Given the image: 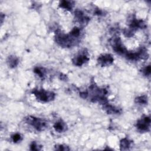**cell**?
Instances as JSON below:
<instances>
[{"mask_svg": "<svg viewBox=\"0 0 151 151\" xmlns=\"http://www.w3.org/2000/svg\"><path fill=\"white\" fill-rule=\"evenodd\" d=\"M32 93L35 95L37 100L43 102L51 101L54 99L55 96V93L53 92L49 91H47L43 89H34L32 91Z\"/></svg>", "mask_w": 151, "mask_h": 151, "instance_id": "cell-1", "label": "cell"}, {"mask_svg": "<svg viewBox=\"0 0 151 151\" xmlns=\"http://www.w3.org/2000/svg\"><path fill=\"white\" fill-rule=\"evenodd\" d=\"M25 121L27 123L30 124L38 131L44 130L47 126L46 123L42 119L32 116H29L25 117Z\"/></svg>", "mask_w": 151, "mask_h": 151, "instance_id": "cell-2", "label": "cell"}, {"mask_svg": "<svg viewBox=\"0 0 151 151\" xmlns=\"http://www.w3.org/2000/svg\"><path fill=\"white\" fill-rule=\"evenodd\" d=\"M150 119L149 116H143L140 119L138 120L136 126L140 132H147L150 130Z\"/></svg>", "mask_w": 151, "mask_h": 151, "instance_id": "cell-3", "label": "cell"}, {"mask_svg": "<svg viewBox=\"0 0 151 151\" xmlns=\"http://www.w3.org/2000/svg\"><path fill=\"white\" fill-rule=\"evenodd\" d=\"M113 50L119 54H124L127 52L126 48L123 46L119 37H114L111 41Z\"/></svg>", "mask_w": 151, "mask_h": 151, "instance_id": "cell-4", "label": "cell"}, {"mask_svg": "<svg viewBox=\"0 0 151 151\" xmlns=\"http://www.w3.org/2000/svg\"><path fill=\"white\" fill-rule=\"evenodd\" d=\"M89 60V58L88 57L86 52H85V51H83V52H81L77 55L75 56L73 60V63L77 66H81L86 62H87Z\"/></svg>", "mask_w": 151, "mask_h": 151, "instance_id": "cell-5", "label": "cell"}, {"mask_svg": "<svg viewBox=\"0 0 151 151\" xmlns=\"http://www.w3.org/2000/svg\"><path fill=\"white\" fill-rule=\"evenodd\" d=\"M114 61V58L111 54H105L100 55L97 59V61L100 65L102 67L106 66L112 64Z\"/></svg>", "mask_w": 151, "mask_h": 151, "instance_id": "cell-6", "label": "cell"}, {"mask_svg": "<svg viewBox=\"0 0 151 151\" xmlns=\"http://www.w3.org/2000/svg\"><path fill=\"white\" fill-rule=\"evenodd\" d=\"M75 17L80 23L84 24L87 23L90 20L89 18H88L87 17H86L84 15L83 12L80 10H76L75 11Z\"/></svg>", "mask_w": 151, "mask_h": 151, "instance_id": "cell-7", "label": "cell"}, {"mask_svg": "<svg viewBox=\"0 0 151 151\" xmlns=\"http://www.w3.org/2000/svg\"><path fill=\"white\" fill-rule=\"evenodd\" d=\"M54 128L55 130L58 133H62L66 130L67 125L62 120H60L56 122L54 125Z\"/></svg>", "mask_w": 151, "mask_h": 151, "instance_id": "cell-8", "label": "cell"}, {"mask_svg": "<svg viewBox=\"0 0 151 151\" xmlns=\"http://www.w3.org/2000/svg\"><path fill=\"white\" fill-rule=\"evenodd\" d=\"M19 63L18 58L14 55H10L7 58V64L11 68L15 67Z\"/></svg>", "mask_w": 151, "mask_h": 151, "instance_id": "cell-9", "label": "cell"}, {"mask_svg": "<svg viewBox=\"0 0 151 151\" xmlns=\"http://www.w3.org/2000/svg\"><path fill=\"white\" fill-rule=\"evenodd\" d=\"M104 109L106 110V111L109 113V114H117L120 113V110L118 108H116L110 104H109L108 103L103 105Z\"/></svg>", "mask_w": 151, "mask_h": 151, "instance_id": "cell-10", "label": "cell"}, {"mask_svg": "<svg viewBox=\"0 0 151 151\" xmlns=\"http://www.w3.org/2000/svg\"><path fill=\"white\" fill-rule=\"evenodd\" d=\"M132 141L129 140L127 138H124L121 140L120 146V150H127L130 147Z\"/></svg>", "mask_w": 151, "mask_h": 151, "instance_id": "cell-11", "label": "cell"}, {"mask_svg": "<svg viewBox=\"0 0 151 151\" xmlns=\"http://www.w3.org/2000/svg\"><path fill=\"white\" fill-rule=\"evenodd\" d=\"M73 2L68 1H62L60 2L59 6L63 8H64L67 10H71L73 6Z\"/></svg>", "mask_w": 151, "mask_h": 151, "instance_id": "cell-12", "label": "cell"}, {"mask_svg": "<svg viewBox=\"0 0 151 151\" xmlns=\"http://www.w3.org/2000/svg\"><path fill=\"white\" fill-rule=\"evenodd\" d=\"M135 102L140 104H146L147 103V97L146 96H140L135 99Z\"/></svg>", "mask_w": 151, "mask_h": 151, "instance_id": "cell-13", "label": "cell"}, {"mask_svg": "<svg viewBox=\"0 0 151 151\" xmlns=\"http://www.w3.org/2000/svg\"><path fill=\"white\" fill-rule=\"evenodd\" d=\"M34 72L37 74L40 77L42 78L44 76L45 74V71L44 70V68H40V67H36L34 68Z\"/></svg>", "mask_w": 151, "mask_h": 151, "instance_id": "cell-14", "label": "cell"}, {"mask_svg": "<svg viewBox=\"0 0 151 151\" xmlns=\"http://www.w3.org/2000/svg\"><path fill=\"white\" fill-rule=\"evenodd\" d=\"M11 138L12 139V141L14 143H17L19 142L22 140V137L20 134L19 133H15L13 135L11 136Z\"/></svg>", "mask_w": 151, "mask_h": 151, "instance_id": "cell-15", "label": "cell"}, {"mask_svg": "<svg viewBox=\"0 0 151 151\" xmlns=\"http://www.w3.org/2000/svg\"><path fill=\"white\" fill-rule=\"evenodd\" d=\"M142 72L146 76H150V65H149L145 67V68H143L142 70Z\"/></svg>", "mask_w": 151, "mask_h": 151, "instance_id": "cell-16", "label": "cell"}, {"mask_svg": "<svg viewBox=\"0 0 151 151\" xmlns=\"http://www.w3.org/2000/svg\"><path fill=\"white\" fill-rule=\"evenodd\" d=\"M30 149L32 150H41V146H39L36 142H32L30 145Z\"/></svg>", "mask_w": 151, "mask_h": 151, "instance_id": "cell-17", "label": "cell"}, {"mask_svg": "<svg viewBox=\"0 0 151 151\" xmlns=\"http://www.w3.org/2000/svg\"><path fill=\"white\" fill-rule=\"evenodd\" d=\"M55 149L56 150H70L68 146H64L63 145H59L55 146Z\"/></svg>", "mask_w": 151, "mask_h": 151, "instance_id": "cell-18", "label": "cell"}]
</instances>
